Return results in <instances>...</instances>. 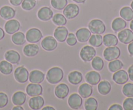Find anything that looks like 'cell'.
<instances>
[{
	"mask_svg": "<svg viewBox=\"0 0 133 110\" xmlns=\"http://www.w3.org/2000/svg\"><path fill=\"white\" fill-rule=\"evenodd\" d=\"M63 76V71L61 68L59 67H54L48 71L46 78L50 84H56L62 80Z\"/></svg>",
	"mask_w": 133,
	"mask_h": 110,
	"instance_id": "6da1fadb",
	"label": "cell"
},
{
	"mask_svg": "<svg viewBox=\"0 0 133 110\" xmlns=\"http://www.w3.org/2000/svg\"><path fill=\"white\" fill-rule=\"evenodd\" d=\"M88 28L92 33L97 35L103 34L106 31L105 24L99 19H94L91 20L88 24Z\"/></svg>",
	"mask_w": 133,
	"mask_h": 110,
	"instance_id": "7a4b0ae2",
	"label": "cell"
},
{
	"mask_svg": "<svg viewBox=\"0 0 133 110\" xmlns=\"http://www.w3.org/2000/svg\"><path fill=\"white\" fill-rule=\"evenodd\" d=\"M120 55H121V50L117 46L107 47L103 52V56L104 59L108 62L119 58Z\"/></svg>",
	"mask_w": 133,
	"mask_h": 110,
	"instance_id": "3957f363",
	"label": "cell"
},
{
	"mask_svg": "<svg viewBox=\"0 0 133 110\" xmlns=\"http://www.w3.org/2000/svg\"><path fill=\"white\" fill-rule=\"evenodd\" d=\"M80 56L82 60L85 62H90L96 56V50L93 46L85 45L82 48L80 52Z\"/></svg>",
	"mask_w": 133,
	"mask_h": 110,
	"instance_id": "277c9868",
	"label": "cell"
},
{
	"mask_svg": "<svg viewBox=\"0 0 133 110\" xmlns=\"http://www.w3.org/2000/svg\"><path fill=\"white\" fill-rule=\"evenodd\" d=\"M43 38L41 31L37 28H32L28 30L25 34V39L31 44H36L39 42Z\"/></svg>",
	"mask_w": 133,
	"mask_h": 110,
	"instance_id": "5b68a950",
	"label": "cell"
},
{
	"mask_svg": "<svg viewBox=\"0 0 133 110\" xmlns=\"http://www.w3.org/2000/svg\"><path fill=\"white\" fill-rule=\"evenodd\" d=\"M29 74L28 70L24 66H20L16 68L14 73L15 80L21 84L25 83L28 81L29 79Z\"/></svg>",
	"mask_w": 133,
	"mask_h": 110,
	"instance_id": "8992f818",
	"label": "cell"
},
{
	"mask_svg": "<svg viewBox=\"0 0 133 110\" xmlns=\"http://www.w3.org/2000/svg\"><path fill=\"white\" fill-rule=\"evenodd\" d=\"M80 12V8L75 3H70L67 5L63 9V15L66 19H73L76 18Z\"/></svg>",
	"mask_w": 133,
	"mask_h": 110,
	"instance_id": "52a82bcc",
	"label": "cell"
},
{
	"mask_svg": "<svg viewBox=\"0 0 133 110\" xmlns=\"http://www.w3.org/2000/svg\"><path fill=\"white\" fill-rule=\"evenodd\" d=\"M57 40L52 36H48L44 38L41 42V46L47 51H52L57 47Z\"/></svg>",
	"mask_w": 133,
	"mask_h": 110,
	"instance_id": "ba28073f",
	"label": "cell"
},
{
	"mask_svg": "<svg viewBox=\"0 0 133 110\" xmlns=\"http://www.w3.org/2000/svg\"><path fill=\"white\" fill-rule=\"evenodd\" d=\"M117 38L122 44H130L133 41V31L129 29H124L117 34Z\"/></svg>",
	"mask_w": 133,
	"mask_h": 110,
	"instance_id": "9c48e42d",
	"label": "cell"
},
{
	"mask_svg": "<svg viewBox=\"0 0 133 110\" xmlns=\"http://www.w3.org/2000/svg\"><path fill=\"white\" fill-rule=\"evenodd\" d=\"M129 75L128 73L125 70L120 69L117 71L115 72L112 76V79L119 85H123L126 84L129 80Z\"/></svg>",
	"mask_w": 133,
	"mask_h": 110,
	"instance_id": "30bf717a",
	"label": "cell"
},
{
	"mask_svg": "<svg viewBox=\"0 0 133 110\" xmlns=\"http://www.w3.org/2000/svg\"><path fill=\"white\" fill-rule=\"evenodd\" d=\"M21 25L18 20L11 19L8 20L5 24V31L9 35H13L20 30Z\"/></svg>",
	"mask_w": 133,
	"mask_h": 110,
	"instance_id": "8fae6325",
	"label": "cell"
},
{
	"mask_svg": "<svg viewBox=\"0 0 133 110\" xmlns=\"http://www.w3.org/2000/svg\"><path fill=\"white\" fill-rule=\"evenodd\" d=\"M43 89L40 84L31 83L26 87V93L29 97L41 95L43 94Z\"/></svg>",
	"mask_w": 133,
	"mask_h": 110,
	"instance_id": "7c38bea8",
	"label": "cell"
},
{
	"mask_svg": "<svg viewBox=\"0 0 133 110\" xmlns=\"http://www.w3.org/2000/svg\"><path fill=\"white\" fill-rule=\"evenodd\" d=\"M82 98L80 95L72 93L68 98V104L73 109H78L82 105Z\"/></svg>",
	"mask_w": 133,
	"mask_h": 110,
	"instance_id": "4fadbf2b",
	"label": "cell"
},
{
	"mask_svg": "<svg viewBox=\"0 0 133 110\" xmlns=\"http://www.w3.org/2000/svg\"><path fill=\"white\" fill-rule=\"evenodd\" d=\"M68 35V30L64 26H59L57 28L55 29L54 32V36L55 38L57 40V41L61 43L66 41Z\"/></svg>",
	"mask_w": 133,
	"mask_h": 110,
	"instance_id": "5bb4252c",
	"label": "cell"
},
{
	"mask_svg": "<svg viewBox=\"0 0 133 110\" xmlns=\"http://www.w3.org/2000/svg\"><path fill=\"white\" fill-rule=\"evenodd\" d=\"M69 93V88L68 86L64 83L59 84L55 88V95L59 99H64L66 98L68 96Z\"/></svg>",
	"mask_w": 133,
	"mask_h": 110,
	"instance_id": "9a60e30c",
	"label": "cell"
},
{
	"mask_svg": "<svg viewBox=\"0 0 133 110\" xmlns=\"http://www.w3.org/2000/svg\"><path fill=\"white\" fill-rule=\"evenodd\" d=\"M28 104H29L30 108L32 109H41L44 104V100L43 97H41V95L32 97L29 99Z\"/></svg>",
	"mask_w": 133,
	"mask_h": 110,
	"instance_id": "2e32d148",
	"label": "cell"
},
{
	"mask_svg": "<svg viewBox=\"0 0 133 110\" xmlns=\"http://www.w3.org/2000/svg\"><path fill=\"white\" fill-rule=\"evenodd\" d=\"M54 16L53 11L50 7H43L39 10L37 12V17L42 21H46L51 20Z\"/></svg>",
	"mask_w": 133,
	"mask_h": 110,
	"instance_id": "e0dca14e",
	"label": "cell"
},
{
	"mask_svg": "<svg viewBox=\"0 0 133 110\" xmlns=\"http://www.w3.org/2000/svg\"><path fill=\"white\" fill-rule=\"evenodd\" d=\"M101 74L95 71H89L85 74V80L91 86H96L101 82Z\"/></svg>",
	"mask_w": 133,
	"mask_h": 110,
	"instance_id": "ac0fdd59",
	"label": "cell"
},
{
	"mask_svg": "<svg viewBox=\"0 0 133 110\" xmlns=\"http://www.w3.org/2000/svg\"><path fill=\"white\" fill-rule=\"evenodd\" d=\"M44 78H45L44 74L39 70L32 71L29 74V80L31 83L41 84L44 81Z\"/></svg>",
	"mask_w": 133,
	"mask_h": 110,
	"instance_id": "d6986e66",
	"label": "cell"
},
{
	"mask_svg": "<svg viewBox=\"0 0 133 110\" xmlns=\"http://www.w3.org/2000/svg\"><path fill=\"white\" fill-rule=\"evenodd\" d=\"M16 16V11L9 6H3L0 9V16L6 20H9Z\"/></svg>",
	"mask_w": 133,
	"mask_h": 110,
	"instance_id": "ffe728a7",
	"label": "cell"
},
{
	"mask_svg": "<svg viewBox=\"0 0 133 110\" xmlns=\"http://www.w3.org/2000/svg\"><path fill=\"white\" fill-rule=\"evenodd\" d=\"M91 32L89 31V29H88L85 27L79 29L76 32V36L77 40L81 43L88 41L89 40V38L91 37Z\"/></svg>",
	"mask_w": 133,
	"mask_h": 110,
	"instance_id": "44dd1931",
	"label": "cell"
},
{
	"mask_svg": "<svg viewBox=\"0 0 133 110\" xmlns=\"http://www.w3.org/2000/svg\"><path fill=\"white\" fill-rule=\"evenodd\" d=\"M39 47L35 44L26 45L23 49V53L28 57H33L39 53Z\"/></svg>",
	"mask_w": 133,
	"mask_h": 110,
	"instance_id": "7402d4cb",
	"label": "cell"
},
{
	"mask_svg": "<svg viewBox=\"0 0 133 110\" xmlns=\"http://www.w3.org/2000/svg\"><path fill=\"white\" fill-rule=\"evenodd\" d=\"M5 58L12 64H18L20 61V55L15 50H7L5 54Z\"/></svg>",
	"mask_w": 133,
	"mask_h": 110,
	"instance_id": "603a6c76",
	"label": "cell"
},
{
	"mask_svg": "<svg viewBox=\"0 0 133 110\" xmlns=\"http://www.w3.org/2000/svg\"><path fill=\"white\" fill-rule=\"evenodd\" d=\"M27 96L24 92L18 91L15 92L12 97V102L15 106H22L26 101Z\"/></svg>",
	"mask_w": 133,
	"mask_h": 110,
	"instance_id": "cb8c5ba5",
	"label": "cell"
},
{
	"mask_svg": "<svg viewBox=\"0 0 133 110\" xmlns=\"http://www.w3.org/2000/svg\"><path fill=\"white\" fill-rule=\"evenodd\" d=\"M78 93L83 98H88L93 93V87L88 83L82 84L79 87Z\"/></svg>",
	"mask_w": 133,
	"mask_h": 110,
	"instance_id": "d4e9b609",
	"label": "cell"
},
{
	"mask_svg": "<svg viewBox=\"0 0 133 110\" xmlns=\"http://www.w3.org/2000/svg\"><path fill=\"white\" fill-rule=\"evenodd\" d=\"M83 80L82 73L77 71L71 72L68 74V81L72 85H78Z\"/></svg>",
	"mask_w": 133,
	"mask_h": 110,
	"instance_id": "484cf974",
	"label": "cell"
},
{
	"mask_svg": "<svg viewBox=\"0 0 133 110\" xmlns=\"http://www.w3.org/2000/svg\"><path fill=\"white\" fill-rule=\"evenodd\" d=\"M111 84L108 81L103 80L100 82L97 86V89H98V93L102 95H107L109 94L111 91Z\"/></svg>",
	"mask_w": 133,
	"mask_h": 110,
	"instance_id": "4316f807",
	"label": "cell"
},
{
	"mask_svg": "<svg viewBox=\"0 0 133 110\" xmlns=\"http://www.w3.org/2000/svg\"><path fill=\"white\" fill-rule=\"evenodd\" d=\"M126 27V21L122 18H116L112 22V29L115 32H119L121 30L125 29Z\"/></svg>",
	"mask_w": 133,
	"mask_h": 110,
	"instance_id": "83f0119b",
	"label": "cell"
},
{
	"mask_svg": "<svg viewBox=\"0 0 133 110\" xmlns=\"http://www.w3.org/2000/svg\"><path fill=\"white\" fill-rule=\"evenodd\" d=\"M118 44V38L113 34H107L103 36V44L107 47L116 46Z\"/></svg>",
	"mask_w": 133,
	"mask_h": 110,
	"instance_id": "f1b7e54d",
	"label": "cell"
},
{
	"mask_svg": "<svg viewBox=\"0 0 133 110\" xmlns=\"http://www.w3.org/2000/svg\"><path fill=\"white\" fill-rule=\"evenodd\" d=\"M13 71V66L12 64L7 60H2L0 62V72L5 75L11 74Z\"/></svg>",
	"mask_w": 133,
	"mask_h": 110,
	"instance_id": "f546056e",
	"label": "cell"
},
{
	"mask_svg": "<svg viewBox=\"0 0 133 110\" xmlns=\"http://www.w3.org/2000/svg\"><path fill=\"white\" fill-rule=\"evenodd\" d=\"M120 16L125 21H131L133 19V10L131 7H123L119 12Z\"/></svg>",
	"mask_w": 133,
	"mask_h": 110,
	"instance_id": "4dcf8cb0",
	"label": "cell"
},
{
	"mask_svg": "<svg viewBox=\"0 0 133 110\" xmlns=\"http://www.w3.org/2000/svg\"><path fill=\"white\" fill-rule=\"evenodd\" d=\"M12 43L16 45H22L25 43V35L22 32H16L12 35L11 37Z\"/></svg>",
	"mask_w": 133,
	"mask_h": 110,
	"instance_id": "1f68e13d",
	"label": "cell"
},
{
	"mask_svg": "<svg viewBox=\"0 0 133 110\" xmlns=\"http://www.w3.org/2000/svg\"><path fill=\"white\" fill-rule=\"evenodd\" d=\"M89 44L94 47H99L103 45V38L101 35L95 34L91 36L89 39Z\"/></svg>",
	"mask_w": 133,
	"mask_h": 110,
	"instance_id": "d6a6232c",
	"label": "cell"
},
{
	"mask_svg": "<svg viewBox=\"0 0 133 110\" xmlns=\"http://www.w3.org/2000/svg\"><path fill=\"white\" fill-rule=\"evenodd\" d=\"M84 107L86 110H97L98 108V102L93 97H88L85 101Z\"/></svg>",
	"mask_w": 133,
	"mask_h": 110,
	"instance_id": "836d02e7",
	"label": "cell"
},
{
	"mask_svg": "<svg viewBox=\"0 0 133 110\" xmlns=\"http://www.w3.org/2000/svg\"><path fill=\"white\" fill-rule=\"evenodd\" d=\"M123 67V62L121 60H117V59L110 61L108 64V69L112 73H115V72L120 70Z\"/></svg>",
	"mask_w": 133,
	"mask_h": 110,
	"instance_id": "e575fe53",
	"label": "cell"
},
{
	"mask_svg": "<svg viewBox=\"0 0 133 110\" xmlns=\"http://www.w3.org/2000/svg\"><path fill=\"white\" fill-rule=\"evenodd\" d=\"M52 21L55 25L58 26H64L66 24L67 20L63 14L57 13L52 17Z\"/></svg>",
	"mask_w": 133,
	"mask_h": 110,
	"instance_id": "d590c367",
	"label": "cell"
},
{
	"mask_svg": "<svg viewBox=\"0 0 133 110\" xmlns=\"http://www.w3.org/2000/svg\"><path fill=\"white\" fill-rule=\"evenodd\" d=\"M91 66L95 71H101L104 67V61L99 56H95L91 60Z\"/></svg>",
	"mask_w": 133,
	"mask_h": 110,
	"instance_id": "8d00e7d4",
	"label": "cell"
},
{
	"mask_svg": "<svg viewBox=\"0 0 133 110\" xmlns=\"http://www.w3.org/2000/svg\"><path fill=\"white\" fill-rule=\"evenodd\" d=\"M51 5L53 8L57 10H63L67 5V0H51Z\"/></svg>",
	"mask_w": 133,
	"mask_h": 110,
	"instance_id": "74e56055",
	"label": "cell"
},
{
	"mask_svg": "<svg viewBox=\"0 0 133 110\" xmlns=\"http://www.w3.org/2000/svg\"><path fill=\"white\" fill-rule=\"evenodd\" d=\"M36 0H23L21 6L25 11H31L36 6Z\"/></svg>",
	"mask_w": 133,
	"mask_h": 110,
	"instance_id": "f35d334b",
	"label": "cell"
},
{
	"mask_svg": "<svg viewBox=\"0 0 133 110\" xmlns=\"http://www.w3.org/2000/svg\"><path fill=\"white\" fill-rule=\"evenodd\" d=\"M122 93L125 97H133V84L132 83L125 84L122 88Z\"/></svg>",
	"mask_w": 133,
	"mask_h": 110,
	"instance_id": "ab89813d",
	"label": "cell"
},
{
	"mask_svg": "<svg viewBox=\"0 0 133 110\" xmlns=\"http://www.w3.org/2000/svg\"><path fill=\"white\" fill-rule=\"evenodd\" d=\"M123 107L125 110H133V97H127L124 100Z\"/></svg>",
	"mask_w": 133,
	"mask_h": 110,
	"instance_id": "60d3db41",
	"label": "cell"
},
{
	"mask_svg": "<svg viewBox=\"0 0 133 110\" xmlns=\"http://www.w3.org/2000/svg\"><path fill=\"white\" fill-rule=\"evenodd\" d=\"M9 102V98L7 94L3 92H0V108L5 107Z\"/></svg>",
	"mask_w": 133,
	"mask_h": 110,
	"instance_id": "b9f144b4",
	"label": "cell"
},
{
	"mask_svg": "<svg viewBox=\"0 0 133 110\" xmlns=\"http://www.w3.org/2000/svg\"><path fill=\"white\" fill-rule=\"evenodd\" d=\"M66 44L70 46H75L77 43V38L75 34L69 33L68 36L66 38Z\"/></svg>",
	"mask_w": 133,
	"mask_h": 110,
	"instance_id": "7bdbcfd3",
	"label": "cell"
},
{
	"mask_svg": "<svg viewBox=\"0 0 133 110\" xmlns=\"http://www.w3.org/2000/svg\"><path fill=\"white\" fill-rule=\"evenodd\" d=\"M110 110H123V107L119 104H112L110 107H109Z\"/></svg>",
	"mask_w": 133,
	"mask_h": 110,
	"instance_id": "ee69618b",
	"label": "cell"
},
{
	"mask_svg": "<svg viewBox=\"0 0 133 110\" xmlns=\"http://www.w3.org/2000/svg\"><path fill=\"white\" fill-rule=\"evenodd\" d=\"M128 75L129 79L133 82V65H131L128 69Z\"/></svg>",
	"mask_w": 133,
	"mask_h": 110,
	"instance_id": "f6af8a7d",
	"label": "cell"
},
{
	"mask_svg": "<svg viewBox=\"0 0 133 110\" xmlns=\"http://www.w3.org/2000/svg\"><path fill=\"white\" fill-rule=\"evenodd\" d=\"M23 0H9V2L11 5L13 6L17 7V6L20 5L22 3Z\"/></svg>",
	"mask_w": 133,
	"mask_h": 110,
	"instance_id": "bcb514c9",
	"label": "cell"
},
{
	"mask_svg": "<svg viewBox=\"0 0 133 110\" xmlns=\"http://www.w3.org/2000/svg\"><path fill=\"white\" fill-rule=\"evenodd\" d=\"M127 48L128 51H129V53L130 54V55L133 56V41L132 42H130V44H129Z\"/></svg>",
	"mask_w": 133,
	"mask_h": 110,
	"instance_id": "7dc6e473",
	"label": "cell"
},
{
	"mask_svg": "<svg viewBox=\"0 0 133 110\" xmlns=\"http://www.w3.org/2000/svg\"><path fill=\"white\" fill-rule=\"evenodd\" d=\"M5 35V33L4 30H3L2 28H1V27H0V41L4 38Z\"/></svg>",
	"mask_w": 133,
	"mask_h": 110,
	"instance_id": "c3c4849f",
	"label": "cell"
},
{
	"mask_svg": "<svg viewBox=\"0 0 133 110\" xmlns=\"http://www.w3.org/2000/svg\"><path fill=\"white\" fill-rule=\"evenodd\" d=\"M43 110H55V108H54L53 107H52V106H46V107H43V109H42Z\"/></svg>",
	"mask_w": 133,
	"mask_h": 110,
	"instance_id": "681fc988",
	"label": "cell"
},
{
	"mask_svg": "<svg viewBox=\"0 0 133 110\" xmlns=\"http://www.w3.org/2000/svg\"><path fill=\"white\" fill-rule=\"evenodd\" d=\"M12 110H24V108L21 106H16L12 108Z\"/></svg>",
	"mask_w": 133,
	"mask_h": 110,
	"instance_id": "f907efd6",
	"label": "cell"
},
{
	"mask_svg": "<svg viewBox=\"0 0 133 110\" xmlns=\"http://www.w3.org/2000/svg\"><path fill=\"white\" fill-rule=\"evenodd\" d=\"M72 1L77 3H84L86 0H72Z\"/></svg>",
	"mask_w": 133,
	"mask_h": 110,
	"instance_id": "816d5d0a",
	"label": "cell"
},
{
	"mask_svg": "<svg viewBox=\"0 0 133 110\" xmlns=\"http://www.w3.org/2000/svg\"><path fill=\"white\" fill-rule=\"evenodd\" d=\"M130 30H131V31H133V19L131 20V21H130Z\"/></svg>",
	"mask_w": 133,
	"mask_h": 110,
	"instance_id": "f5cc1de1",
	"label": "cell"
},
{
	"mask_svg": "<svg viewBox=\"0 0 133 110\" xmlns=\"http://www.w3.org/2000/svg\"><path fill=\"white\" fill-rule=\"evenodd\" d=\"M130 7H131L132 9L133 10V1L131 2V3H130Z\"/></svg>",
	"mask_w": 133,
	"mask_h": 110,
	"instance_id": "db71d44e",
	"label": "cell"
}]
</instances>
